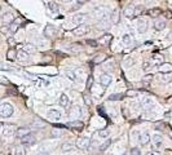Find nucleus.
<instances>
[{"mask_svg": "<svg viewBox=\"0 0 172 155\" xmlns=\"http://www.w3.org/2000/svg\"><path fill=\"white\" fill-rule=\"evenodd\" d=\"M153 78H154V76H153V74H147V75H145L144 76V82L145 83H149V82H151V80H153Z\"/></svg>", "mask_w": 172, "mask_h": 155, "instance_id": "48", "label": "nucleus"}, {"mask_svg": "<svg viewBox=\"0 0 172 155\" xmlns=\"http://www.w3.org/2000/svg\"><path fill=\"white\" fill-rule=\"evenodd\" d=\"M8 27H9V33H16V31L18 30V27H20V25H17V23L13 21Z\"/></svg>", "mask_w": 172, "mask_h": 155, "instance_id": "40", "label": "nucleus"}, {"mask_svg": "<svg viewBox=\"0 0 172 155\" xmlns=\"http://www.w3.org/2000/svg\"><path fill=\"white\" fill-rule=\"evenodd\" d=\"M35 141H36V136L34 133H29L21 138V144L22 145H33V144H35Z\"/></svg>", "mask_w": 172, "mask_h": 155, "instance_id": "10", "label": "nucleus"}, {"mask_svg": "<svg viewBox=\"0 0 172 155\" xmlns=\"http://www.w3.org/2000/svg\"><path fill=\"white\" fill-rule=\"evenodd\" d=\"M61 2H64V3H69V2H71V0H61Z\"/></svg>", "mask_w": 172, "mask_h": 155, "instance_id": "54", "label": "nucleus"}, {"mask_svg": "<svg viewBox=\"0 0 172 155\" xmlns=\"http://www.w3.org/2000/svg\"><path fill=\"white\" fill-rule=\"evenodd\" d=\"M109 9L105 8V7H97L93 9V16L97 17V18H100V20H105V18L109 16Z\"/></svg>", "mask_w": 172, "mask_h": 155, "instance_id": "3", "label": "nucleus"}, {"mask_svg": "<svg viewBox=\"0 0 172 155\" xmlns=\"http://www.w3.org/2000/svg\"><path fill=\"white\" fill-rule=\"evenodd\" d=\"M110 40H111V34H105L102 36L100 43H102V44H108V43H110Z\"/></svg>", "mask_w": 172, "mask_h": 155, "instance_id": "38", "label": "nucleus"}, {"mask_svg": "<svg viewBox=\"0 0 172 155\" xmlns=\"http://www.w3.org/2000/svg\"><path fill=\"white\" fill-rule=\"evenodd\" d=\"M23 51H25V52H27V53L30 54V53H34V52H35V48H34L31 44H29V45H26V47L23 48Z\"/></svg>", "mask_w": 172, "mask_h": 155, "instance_id": "44", "label": "nucleus"}, {"mask_svg": "<svg viewBox=\"0 0 172 155\" xmlns=\"http://www.w3.org/2000/svg\"><path fill=\"white\" fill-rule=\"evenodd\" d=\"M75 149V145L71 144V142H64L61 145V151L62 153H69V151H72Z\"/></svg>", "mask_w": 172, "mask_h": 155, "instance_id": "23", "label": "nucleus"}, {"mask_svg": "<svg viewBox=\"0 0 172 155\" xmlns=\"http://www.w3.org/2000/svg\"><path fill=\"white\" fill-rule=\"evenodd\" d=\"M17 60L21 61V62H26L29 60V53L25 52L23 49H22V51H20V52H17Z\"/></svg>", "mask_w": 172, "mask_h": 155, "instance_id": "26", "label": "nucleus"}, {"mask_svg": "<svg viewBox=\"0 0 172 155\" xmlns=\"http://www.w3.org/2000/svg\"><path fill=\"white\" fill-rule=\"evenodd\" d=\"M83 2H84V0H78V4H82Z\"/></svg>", "mask_w": 172, "mask_h": 155, "instance_id": "56", "label": "nucleus"}, {"mask_svg": "<svg viewBox=\"0 0 172 155\" xmlns=\"http://www.w3.org/2000/svg\"><path fill=\"white\" fill-rule=\"evenodd\" d=\"M123 155H130V154H128V153H126V154H123Z\"/></svg>", "mask_w": 172, "mask_h": 155, "instance_id": "59", "label": "nucleus"}, {"mask_svg": "<svg viewBox=\"0 0 172 155\" xmlns=\"http://www.w3.org/2000/svg\"><path fill=\"white\" fill-rule=\"evenodd\" d=\"M123 98V95L122 93H115V95H110L109 96V100L110 101H119Z\"/></svg>", "mask_w": 172, "mask_h": 155, "instance_id": "36", "label": "nucleus"}, {"mask_svg": "<svg viewBox=\"0 0 172 155\" xmlns=\"http://www.w3.org/2000/svg\"><path fill=\"white\" fill-rule=\"evenodd\" d=\"M0 9H2V7H0Z\"/></svg>", "mask_w": 172, "mask_h": 155, "instance_id": "60", "label": "nucleus"}, {"mask_svg": "<svg viewBox=\"0 0 172 155\" xmlns=\"http://www.w3.org/2000/svg\"><path fill=\"white\" fill-rule=\"evenodd\" d=\"M171 79H172V76L170 75V74H162V75H161V78H159V82L166 84V83L171 82Z\"/></svg>", "mask_w": 172, "mask_h": 155, "instance_id": "32", "label": "nucleus"}, {"mask_svg": "<svg viewBox=\"0 0 172 155\" xmlns=\"http://www.w3.org/2000/svg\"><path fill=\"white\" fill-rule=\"evenodd\" d=\"M47 115H48V118L51 120H60L61 119V113L58 110H56V109H51L48 111Z\"/></svg>", "mask_w": 172, "mask_h": 155, "instance_id": "15", "label": "nucleus"}, {"mask_svg": "<svg viewBox=\"0 0 172 155\" xmlns=\"http://www.w3.org/2000/svg\"><path fill=\"white\" fill-rule=\"evenodd\" d=\"M2 20L4 23H7V25H10L12 22L14 21V14L12 13V12H8V13H5L3 17H2Z\"/></svg>", "mask_w": 172, "mask_h": 155, "instance_id": "24", "label": "nucleus"}, {"mask_svg": "<svg viewBox=\"0 0 172 155\" xmlns=\"http://www.w3.org/2000/svg\"><path fill=\"white\" fill-rule=\"evenodd\" d=\"M48 9L51 12H53V13H56V12H58V5L54 2H49L48 3Z\"/></svg>", "mask_w": 172, "mask_h": 155, "instance_id": "34", "label": "nucleus"}, {"mask_svg": "<svg viewBox=\"0 0 172 155\" xmlns=\"http://www.w3.org/2000/svg\"><path fill=\"white\" fill-rule=\"evenodd\" d=\"M130 155H141V151L139 150L137 147H133V149H131V151H130Z\"/></svg>", "mask_w": 172, "mask_h": 155, "instance_id": "49", "label": "nucleus"}, {"mask_svg": "<svg viewBox=\"0 0 172 155\" xmlns=\"http://www.w3.org/2000/svg\"><path fill=\"white\" fill-rule=\"evenodd\" d=\"M38 155H48V154H47V153H39Z\"/></svg>", "mask_w": 172, "mask_h": 155, "instance_id": "55", "label": "nucleus"}, {"mask_svg": "<svg viewBox=\"0 0 172 155\" xmlns=\"http://www.w3.org/2000/svg\"><path fill=\"white\" fill-rule=\"evenodd\" d=\"M93 76H92V75H89L88 76V79H87V84H85V88H87L88 91L92 88V87H93Z\"/></svg>", "mask_w": 172, "mask_h": 155, "instance_id": "39", "label": "nucleus"}, {"mask_svg": "<svg viewBox=\"0 0 172 155\" xmlns=\"http://www.w3.org/2000/svg\"><path fill=\"white\" fill-rule=\"evenodd\" d=\"M57 34V29L53 26V25H47L45 29H44V36L45 38H54Z\"/></svg>", "mask_w": 172, "mask_h": 155, "instance_id": "8", "label": "nucleus"}, {"mask_svg": "<svg viewBox=\"0 0 172 155\" xmlns=\"http://www.w3.org/2000/svg\"><path fill=\"white\" fill-rule=\"evenodd\" d=\"M66 127H69L71 129H74V131H83V128H84V123L80 122V120H70L69 123L66 124Z\"/></svg>", "mask_w": 172, "mask_h": 155, "instance_id": "6", "label": "nucleus"}, {"mask_svg": "<svg viewBox=\"0 0 172 155\" xmlns=\"http://www.w3.org/2000/svg\"><path fill=\"white\" fill-rule=\"evenodd\" d=\"M97 27L98 29H102V30H105V29H108L109 27V21L106 20H100V22H98V25H97Z\"/></svg>", "mask_w": 172, "mask_h": 155, "instance_id": "33", "label": "nucleus"}, {"mask_svg": "<svg viewBox=\"0 0 172 155\" xmlns=\"http://www.w3.org/2000/svg\"><path fill=\"white\" fill-rule=\"evenodd\" d=\"M170 53H171V54H172V47H171V49H170Z\"/></svg>", "mask_w": 172, "mask_h": 155, "instance_id": "58", "label": "nucleus"}, {"mask_svg": "<svg viewBox=\"0 0 172 155\" xmlns=\"http://www.w3.org/2000/svg\"><path fill=\"white\" fill-rule=\"evenodd\" d=\"M85 43H87L88 45H91L92 48H96V47L98 45V43H97L96 40H89V39H88V40H85Z\"/></svg>", "mask_w": 172, "mask_h": 155, "instance_id": "47", "label": "nucleus"}, {"mask_svg": "<svg viewBox=\"0 0 172 155\" xmlns=\"http://www.w3.org/2000/svg\"><path fill=\"white\" fill-rule=\"evenodd\" d=\"M126 96L127 97H136L137 96V91H131V89L127 91L126 92Z\"/></svg>", "mask_w": 172, "mask_h": 155, "instance_id": "46", "label": "nucleus"}, {"mask_svg": "<svg viewBox=\"0 0 172 155\" xmlns=\"http://www.w3.org/2000/svg\"><path fill=\"white\" fill-rule=\"evenodd\" d=\"M8 44H9V45H14V44H16L14 38H12V36H9V38H8Z\"/></svg>", "mask_w": 172, "mask_h": 155, "instance_id": "52", "label": "nucleus"}, {"mask_svg": "<svg viewBox=\"0 0 172 155\" xmlns=\"http://www.w3.org/2000/svg\"><path fill=\"white\" fill-rule=\"evenodd\" d=\"M87 14H84V13H79V14H75L72 17V22L74 23H76L78 26L79 25H84V22L87 21Z\"/></svg>", "mask_w": 172, "mask_h": 155, "instance_id": "12", "label": "nucleus"}, {"mask_svg": "<svg viewBox=\"0 0 172 155\" xmlns=\"http://www.w3.org/2000/svg\"><path fill=\"white\" fill-rule=\"evenodd\" d=\"M65 75H66V78H69L70 80H72V82H75V80H76L75 72H74V71H71V70H67V71H65Z\"/></svg>", "mask_w": 172, "mask_h": 155, "instance_id": "37", "label": "nucleus"}, {"mask_svg": "<svg viewBox=\"0 0 172 155\" xmlns=\"http://www.w3.org/2000/svg\"><path fill=\"white\" fill-rule=\"evenodd\" d=\"M151 144L154 145V147L155 149H161L162 146H163V138H162V136L161 134H154L151 137Z\"/></svg>", "mask_w": 172, "mask_h": 155, "instance_id": "11", "label": "nucleus"}, {"mask_svg": "<svg viewBox=\"0 0 172 155\" xmlns=\"http://www.w3.org/2000/svg\"><path fill=\"white\" fill-rule=\"evenodd\" d=\"M29 133H31V131H30L29 128H26V127L17 128V131H16V136H17L18 138H22V137H25V136L29 134Z\"/></svg>", "mask_w": 172, "mask_h": 155, "instance_id": "21", "label": "nucleus"}, {"mask_svg": "<svg viewBox=\"0 0 172 155\" xmlns=\"http://www.w3.org/2000/svg\"><path fill=\"white\" fill-rule=\"evenodd\" d=\"M67 116H69L71 120H79L82 116V109L79 106H72L69 110V113H67Z\"/></svg>", "mask_w": 172, "mask_h": 155, "instance_id": "2", "label": "nucleus"}, {"mask_svg": "<svg viewBox=\"0 0 172 155\" xmlns=\"http://www.w3.org/2000/svg\"><path fill=\"white\" fill-rule=\"evenodd\" d=\"M72 33H74V35H76V36H83V35L89 33V27L87 26V25H79L78 27H75L72 30Z\"/></svg>", "mask_w": 172, "mask_h": 155, "instance_id": "7", "label": "nucleus"}, {"mask_svg": "<svg viewBox=\"0 0 172 155\" xmlns=\"http://www.w3.org/2000/svg\"><path fill=\"white\" fill-rule=\"evenodd\" d=\"M91 145V140L87 137H79L75 142V147H78L79 150H87Z\"/></svg>", "mask_w": 172, "mask_h": 155, "instance_id": "4", "label": "nucleus"}, {"mask_svg": "<svg viewBox=\"0 0 172 155\" xmlns=\"http://www.w3.org/2000/svg\"><path fill=\"white\" fill-rule=\"evenodd\" d=\"M161 64H163V56H161V54H153L151 65H161Z\"/></svg>", "mask_w": 172, "mask_h": 155, "instance_id": "28", "label": "nucleus"}, {"mask_svg": "<svg viewBox=\"0 0 172 155\" xmlns=\"http://www.w3.org/2000/svg\"><path fill=\"white\" fill-rule=\"evenodd\" d=\"M159 72L161 74H171L172 72V64L170 62H163L159 65Z\"/></svg>", "mask_w": 172, "mask_h": 155, "instance_id": "13", "label": "nucleus"}, {"mask_svg": "<svg viewBox=\"0 0 172 155\" xmlns=\"http://www.w3.org/2000/svg\"><path fill=\"white\" fill-rule=\"evenodd\" d=\"M111 80H113V78H111V75H109V74H102V75L100 76V83H101V85H104V87L110 85Z\"/></svg>", "mask_w": 172, "mask_h": 155, "instance_id": "16", "label": "nucleus"}, {"mask_svg": "<svg viewBox=\"0 0 172 155\" xmlns=\"http://www.w3.org/2000/svg\"><path fill=\"white\" fill-rule=\"evenodd\" d=\"M135 13H136V5H127V7L124 8V10H123V14H124L127 18H131V20L136 17Z\"/></svg>", "mask_w": 172, "mask_h": 155, "instance_id": "9", "label": "nucleus"}, {"mask_svg": "<svg viewBox=\"0 0 172 155\" xmlns=\"http://www.w3.org/2000/svg\"><path fill=\"white\" fill-rule=\"evenodd\" d=\"M137 31L140 34H144L147 31V22L145 20H139L137 21Z\"/></svg>", "mask_w": 172, "mask_h": 155, "instance_id": "19", "label": "nucleus"}, {"mask_svg": "<svg viewBox=\"0 0 172 155\" xmlns=\"http://www.w3.org/2000/svg\"><path fill=\"white\" fill-rule=\"evenodd\" d=\"M7 58L9 61H14L17 60V51L14 48H9L8 49V52H7Z\"/></svg>", "mask_w": 172, "mask_h": 155, "instance_id": "29", "label": "nucleus"}, {"mask_svg": "<svg viewBox=\"0 0 172 155\" xmlns=\"http://www.w3.org/2000/svg\"><path fill=\"white\" fill-rule=\"evenodd\" d=\"M163 14H164V18H167V20H171L172 18V12L171 10H166Z\"/></svg>", "mask_w": 172, "mask_h": 155, "instance_id": "50", "label": "nucleus"}, {"mask_svg": "<svg viewBox=\"0 0 172 155\" xmlns=\"http://www.w3.org/2000/svg\"><path fill=\"white\" fill-rule=\"evenodd\" d=\"M67 51H69L70 53L78 54L79 52H82V47H80L79 43H72V44H70L69 47H67Z\"/></svg>", "mask_w": 172, "mask_h": 155, "instance_id": "18", "label": "nucleus"}, {"mask_svg": "<svg viewBox=\"0 0 172 155\" xmlns=\"http://www.w3.org/2000/svg\"><path fill=\"white\" fill-rule=\"evenodd\" d=\"M151 62H149V61H145L144 64H143V70L144 71H147V70H150L151 69Z\"/></svg>", "mask_w": 172, "mask_h": 155, "instance_id": "43", "label": "nucleus"}, {"mask_svg": "<svg viewBox=\"0 0 172 155\" xmlns=\"http://www.w3.org/2000/svg\"><path fill=\"white\" fill-rule=\"evenodd\" d=\"M168 102H170V103L172 105V97H170V100H168Z\"/></svg>", "mask_w": 172, "mask_h": 155, "instance_id": "57", "label": "nucleus"}, {"mask_svg": "<svg viewBox=\"0 0 172 155\" xmlns=\"http://www.w3.org/2000/svg\"><path fill=\"white\" fill-rule=\"evenodd\" d=\"M154 29L158 31H162L166 29V22L163 20H155L154 21Z\"/></svg>", "mask_w": 172, "mask_h": 155, "instance_id": "30", "label": "nucleus"}, {"mask_svg": "<svg viewBox=\"0 0 172 155\" xmlns=\"http://www.w3.org/2000/svg\"><path fill=\"white\" fill-rule=\"evenodd\" d=\"M69 103H70L69 102V97H67L65 93H62V95L60 96V98H58V105L61 107H67L69 106Z\"/></svg>", "mask_w": 172, "mask_h": 155, "instance_id": "22", "label": "nucleus"}, {"mask_svg": "<svg viewBox=\"0 0 172 155\" xmlns=\"http://www.w3.org/2000/svg\"><path fill=\"white\" fill-rule=\"evenodd\" d=\"M109 134H110V129H108V128H105V129H101V131L98 132V136H100V137H102V138L108 137Z\"/></svg>", "mask_w": 172, "mask_h": 155, "instance_id": "41", "label": "nucleus"}, {"mask_svg": "<svg viewBox=\"0 0 172 155\" xmlns=\"http://www.w3.org/2000/svg\"><path fill=\"white\" fill-rule=\"evenodd\" d=\"M12 155H26V150H25L23 145H18L12 149Z\"/></svg>", "mask_w": 172, "mask_h": 155, "instance_id": "20", "label": "nucleus"}, {"mask_svg": "<svg viewBox=\"0 0 172 155\" xmlns=\"http://www.w3.org/2000/svg\"><path fill=\"white\" fill-rule=\"evenodd\" d=\"M60 136H62V132L60 129H52V137H60Z\"/></svg>", "mask_w": 172, "mask_h": 155, "instance_id": "45", "label": "nucleus"}, {"mask_svg": "<svg viewBox=\"0 0 172 155\" xmlns=\"http://www.w3.org/2000/svg\"><path fill=\"white\" fill-rule=\"evenodd\" d=\"M17 131L16 126H13V124H5V126H3V129H2V134L4 136V137H10V136H13Z\"/></svg>", "mask_w": 172, "mask_h": 155, "instance_id": "5", "label": "nucleus"}, {"mask_svg": "<svg viewBox=\"0 0 172 155\" xmlns=\"http://www.w3.org/2000/svg\"><path fill=\"white\" fill-rule=\"evenodd\" d=\"M150 134L147 133V132H144V133H141L140 136H139V144L141 145V146H145V145H147L150 142Z\"/></svg>", "mask_w": 172, "mask_h": 155, "instance_id": "14", "label": "nucleus"}, {"mask_svg": "<svg viewBox=\"0 0 172 155\" xmlns=\"http://www.w3.org/2000/svg\"><path fill=\"white\" fill-rule=\"evenodd\" d=\"M110 20H111V22H113V23L118 25V23H119V21H120V14H119V12H118V10H114L113 13L110 14Z\"/></svg>", "mask_w": 172, "mask_h": 155, "instance_id": "31", "label": "nucleus"}, {"mask_svg": "<svg viewBox=\"0 0 172 155\" xmlns=\"http://www.w3.org/2000/svg\"><path fill=\"white\" fill-rule=\"evenodd\" d=\"M108 60V56L105 53H98L95 56V58H93V62L95 64H102L104 61H106Z\"/></svg>", "mask_w": 172, "mask_h": 155, "instance_id": "25", "label": "nucleus"}, {"mask_svg": "<svg viewBox=\"0 0 172 155\" xmlns=\"http://www.w3.org/2000/svg\"><path fill=\"white\" fill-rule=\"evenodd\" d=\"M140 105H141V106H143L144 109H150L151 106H153V100H151V98L150 97H143V98H141V100H140Z\"/></svg>", "mask_w": 172, "mask_h": 155, "instance_id": "17", "label": "nucleus"}, {"mask_svg": "<svg viewBox=\"0 0 172 155\" xmlns=\"http://www.w3.org/2000/svg\"><path fill=\"white\" fill-rule=\"evenodd\" d=\"M83 97H84V102L87 103V105H89V106H91V105H92V101H91V97H88V95H84Z\"/></svg>", "mask_w": 172, "mask_h": 155, "instance_id": "51", "label": "nucleus"}, {"mask_svg": "<svg viewBox=\"0 0 172 155\" xmlns=\"http://www.w3.org/2000/svg\"><path fill=\"white\" fill-rule=\"evenodd\" d=\"M122 40H123V43H124V44H131L132 38H131L130 34H124V35H123V38H122Z\"/></svg>", "mask_w": 172, "mask_h": 155, "instance_id": "42", "label": "nucleus"}, {"mask_svg": "<svg viewBox=\"0 0 172 155\" xmlns=\"http://www.w3.org/2000/svg\"><path fill=\"white\" fill-rule=\"evenodd\" d=\"M146 155H162L161 151H154V150H151L149 153H146Z\"/></svg>", "mask_w": 172, "mask_h": 155, "instance_id": "53", "label": "nucleus"}, {"mask_svg": "<svg viewBox=\"0 0 172 155\" xmlns=\"http://www.w3.org/2000/svg\"><path fill=\"white\" fill-rule=\"evenodd\" d=\"M13 114V106L10 103H2L0 105V116L2 118H9Z\"/></svg>", "mask_w": 172, "mask_h": 155, "instance_id": "1", "label": "nucleus"}, {"mask_svg": "<svg viewBox=\"0 0 172 155\" xmlns=\"http://www.w3.org/2000/svg\"><path fill=\"white\" fill-rule=\"evenodd\" d=\"M111 142H113L111 140H106L105 142H104V144H101V145H100V149H98V150H100V151H105L108 147H110V145H111Z\"/></svg>", "mask_w": 172, "mask_h": 155, "instance_id": "35", "label": "nucleus"}, {"mask_svg": "<svg viewBox=\"0 0 172 155\" xmlns=\"http://www.w3.org/2000/svg\"><path fill=\"white\" fill-rule=\"evenodd\" d=\"M147 14H149V17H151V18H157L158 16L162 14V10L159 8H151V9L147 10Z\"/></svg>", "mask_w": 172, "mask_h": 155, "instance_id": "27", "label": "nucleus"}]
</instances>
